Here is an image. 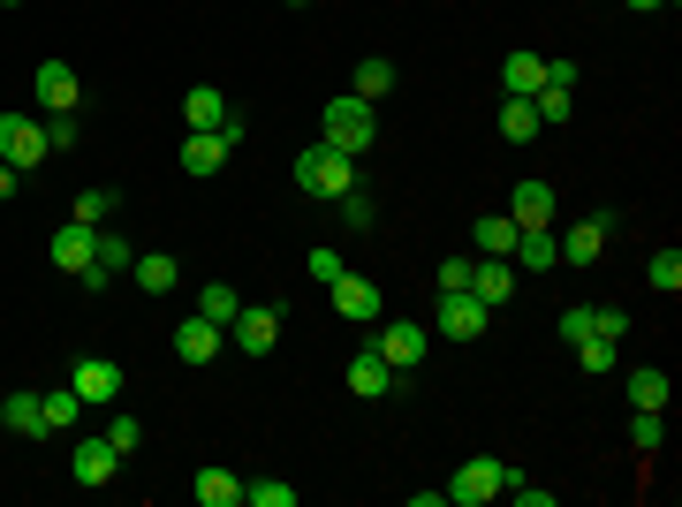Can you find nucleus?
<instances>
[{
	"label": "nucleus",
	"instance_id": "obj_1",
	"mask_svg": "<svg viewBox=\"0 0 682 507\" xmlns=\"http://www.w3.org/2000/svg\"><path fill=\"white\" fill-rule=\"evenodd\" d=\"M319 144H334V152H349V159H364L372 152V136H380V122H372V99H356V91H341V99H327V114H319Z\"/></svg>",
	"mask_w": 682,
	"mask_h": 507
},
{
	"label": "nucleus",
	"instance_id": "obj_2",
	"mask_svg": "<svg viewBox=\"0 0 682 507\" xmlns=\"http://www.w3.org/2000/svg\"><path fill=\"white\" fill-rule=\"evenodd\" d=\"M296 183H304V197H327L334 205L341 190H356V159L334 152V144H304L296 152Z\"/></svg>",
	"mask_w": 682,
	"mask_h": 507
},
{
	"label": "nucleus",
	"instance_id": "obj_3",
	"mask_svg": "<svg viewBox=\"0 0 682 507\" xmlns=\"http://www.w3.org/2000/svg\"><path fill=\"white\" fill-rule=\"evenodd\" d=\"M501 485H508V462L471 454V462L448 477V507H485V500H501Z\"/></svg>",
	"mask_w": 682,
	"mask_h": 507
},
{
	"label": "nucleus",
	"instance_id": "obj_4",
	"mask_svg": "<svg viewBox=\"0 0 682 507\" xmlns=\"http://www.w3.org/2000/svg\"><path fill=\"white\" fill-rule=\"evenodd\" d=\"M54 144H46V122H23V114H0V159L15 167V175H31L38 159H46Z\"/></svg>",
	"mask_w": 682,
	"mask_h": 507
},
{
	"label": "nucleus",
	"instance_id": "obj_5",
	"mask_svg": "<svg viewBox=\"0 0 682 507\" xmlns=\"http://www.w3.org/2000/svg\"><path fill=\"white\" fill-rule=\"evenodd\" d=\"M228 341H235L243 356H266L273 341H280V311H273V304H243V311L228 318Z\"/></svg>",
	"mask_w": 682,
	"mask_h": 507
},
{
	"label": "nucleus",
	"instance_id": "obj_6",
	"mask_svg": "<svg viewBox=\"0 0 682 507\" xmlns=\"http://www.w3.org/2000/svg\"><path fill=\"white\" fill-rule=\"evenodd\" d=\"M31 91H38L46 114H76V107H84V84H76V68H68V62H38Z\"/></svg>",
	"mask_w": 682,
	"mask_h": 507
},
{
	"label": "nucleus",
	"instance_id": "obj_7",
	"mask_svg": "<svg viewBox=\"0 0 682 507\" xmlns=\"http://www.w3.org/2000/svg\"><path fill=\"white\" fill-rule=\"evenodd\" d=\"M68 386L84 394V409H107V401H122V364H107V356H84V364L68 372Z\"/></svg>",
	"mask_w": 682,
	"mask_h": 507
},
{
	"label": "nucleus",
	"instance_id": "obj_8",
	"mask_svg": "<svg viewBox=\"0 0 682 507\" xmlns=\"http://www.w3.org/2000/svg\"><path fill=\"white\" fill-rule=\"evenodd\" d=\"M327 296H334V311H341V318H356V326H380V311H387V296H380L364 273H341Z\"/></svg>",
	"mask_w": 682,
	"mask_h": 507
},
{
	"label": "nucleus",
	"instance_id": "obj_9",
	"mask_svg": "<svg viewBox=\"0 0 682 507\" xmlns=\"http://www.w3.org/2000/svg\"><path fill=\"white\" fill-rule=\"evenodd\" d=\"M91 251H99V228H84V220H62V228H54V243H46L54 273H84Z\"/></svg>",
	"mask_w": 682,
	"mask_h": 507
},
{
	"label": "nucleus",
	"instance_id": "obj_10",
	"mask_svg": "<svg viewBox=\"0 0 682 507\" xmlns=\"http://www.w3.org/2000/svg\"><path fill=\"white\" fill-rule=\"evenodd\" d=\"M341 379H349V394H356V401H380V394H395V379H403V372H395L380 349H364V356H349V372H341Z\"/></svg>",
	"mask_w": 682,
	"mask_h": 507
},
{
	"label": "nucleus",
	"instance_id": "obj_11",
	"mask_svg": "<svg viewBox=\"0 0 682 507\" xmlns=\"http://www.w3.org/2000/svg\"><path fill=\"white\" fill-rule=\"evenodd\" d=\"M485 318H493V304H477L471 288H463V296H440V333H448V341H477Z\"/></svg>",
	"mask_w": 682,
	"mask_h": 507
},
{
	"label": "nucleus",
	"instance_id": "obj_12",
	"mask_svg": "<svg viewBox=\"0 0 682 507\" xmlns=\"http://www.w3.org/2000/svg\"><path fill=\"white\" fill-rule=\"evenodd\" d=\"M220 341H228V326H212V318H198V311L175 326V356H183V364H212Z\"/></svg>",
	"mask_w": 682,
	"mask_h": 507
},
{
	"label": "nucleus",
	"instance_id": "obj_13",
	"mask_svg": "<svg viewBox=\"0 0 682 507\" xmlns=\"http://www.w3.org/2000/svg\"><path fill=\"white\" fill-rule=\"evenodd\" d=\"M68 470H76V485H114L122 454L107 447V432H99V440H76V454H68Z\"/></svg>",
	"mask_w": 682,
	"mask_h": 507
},
{
	"label": "nucleus",
	"instance_id": "obj_14",
	"mask_svg": "<svg viewBox=\"0 0 682 507\" xmlns=\"http://www.w3.org/2000/svg\"><path fill=\"white\" fill-rule=\"evenodd\" d=\"M228 152H235V144H228L220 129H183V167H190V175H220Z\"/></svg>",
	"mask_w": 682,
	"mask_h": 507
},
{
	"label": "nucleus",
	"instance_id": "obj_15",
	"mask_svg": "<svg viewBox=\"0 0 682 507\" xmlns=\"http://www.w3.org/2000/svg\"><path fill=\"white\" fill-rule=\"evenodd\" d=\"M553 243H561V265H600V257H607V220L592 212V220H576L569 235H553Z\"/></svg>",
	"mask_w": 682,
	"mask_h": 507
},
{
	"label": "nucleus",
	"instance_id": "obj_16",
	"mask_svg": "<svg viewBox=\"0 0 682 507\" xmlns=\"http://www.w3.org/2000/svg\"><path fill=\"white\" fill-rule=\"evenodd\" d=\"M380 356H387L395 372L425 364V326H409V318H387V326H380Z\"/></svg>",
	"mask_w": 682,
	"mask_h": 507
},
{
	"label": "nucleus",
	"instance_id": "obj_17",
	"mask_svg": "<svg viewBox=\"0 0 682 507\" xmlns=\"http://www.w3.org/2000/svg\"><path fill=\"white\" fill-rule=\"evenodd\" d=\"M508 220L516 228H553V183H516L508 190Z\"/></svg>",
	"mask_w": 682,
	"mask_h": 507
},
{
	"label": "nucleus",
	"instance_id": "obj_18",
	"mask_svg": "<svg viewBox=\"0 0 682 507\" xmlns=\"http://www.w3.org/2000/svg\"><path fill=\"white\" fill-rule=\"evenodd\" d=\"M471 296L477 304H508L516 296V265L508 257H471Z\"/></svg>",
	"mask_w": 682,
	"mask_h": 507
},
{
	"label": "nucleus",
	"instance_id": "obj_19",
	"mask_svg": "<svg viewBox=\"0 0 682 507\" xmlns=\"http://www.w3.org/2000/svg\"><path fill=\"white\" fill-rule=\"evenodd\" d=\"M508 265H516V273H553V265H561L553 228H524V235H516V251H508Z\"/></svg>",
	"mask_w": 682,
	"mask_h": 507
},
{
	"label": "nucleus",
	"instance_id": "obj_20",
	"mask_svg": "<svg viewBox=\"0 0 682 507\" xmlns=\"http://www.w3.org/2000/svg\"><path fill=\"white\" fill-rule=\"evenodd\" d=\"M539 84H546V54H508L501 62V91L508 99H539Z\"/></svg>",
	"mask_w": 682,
	"mask_h": 507
},
{
	"label": "nucleus",
	"instance_id": "obj_21",
	"mask_svg": "<svg viewBox=\"0 0 682 507\" xmlns=\"http://www.w3.org/2000/svg\"><path fill=\"white\" fill-rule=\"evenodd\" d=\"M516 235H524V228H516V220H508V212H477V257H508L516 251Z\"/></svg>",
	"mask_w": 682,
	"mask_h": 507
},
{
	"label": "nucleus",
	"instance_id": "obj_22",
	"mask_svg": "<svg viewBox=\"0 0 682 507\" xmlns=\"http://www.w3.org/2000/svg\"><path fill=\"white\" fill-rule=\"evenodd\" d=\"M190 493H198L205 507H243V477L212 462V470H198V485H190Z\"/></svg>",
	"mask_w": 682,
	"mask_h": 507
},
{
	"label": "nucleus",
	"instance_id": "obj_23",
	"mask_svg": "<svg viewBox=\"0 0 682 507\" xmlns=\"http://www.w3.org/2000/svg\"><path fill=\"white\" fill-rule=\"evenodd\" d=\"M220 122H228V99H220L212 84L183 91V129H220Z\"/></svg>",
	"mask_w": 682,
	"mask_h": 507
},
{
	"label": "nucleus",
	"instance_id": "obj_24",
	"mask_svg": "<svg viewBox=\"0 0 682 507\" xmlns=\"http://www.w3.org/2000/svg\"><path fill=\"white\" fill-rule=\"evenodd\" d=\"M130 280L144 288V296H167V288H175V257H167V251H136Z\"/></svg>",
	"mask_w": 682,
	"mask_h": 507
},
{
	"label": "nucleus",
	"instance_id": "obj_25",
	"mask_svg": "<svg viewBox=\"0 0 682 507\" xmlns=\"http://www.w3.org/2000/svg\"><path fill=\"white\" fill-rule=\"evenodd\" d=\"M539 107H531V99H501V136H508V144H531V136H539Z\"/></svg>",
	"mask_w": 682,
	"mask_h": 507
},
{
	"label": "nucleus",
	"instance_id": "obj_26",
	"mask_svg": "<svg viewBox=\"0 0 682 507\" xmlns=\"http://www.w3.org/2000/svg\"><path fill=\"white\" fill-rule=\"evenodd\" d=\"M629 409H668V372H660V364L629 372Z\"/></svg>",
	"mask_w": 682,
	"mask_h": 507
},
{
	"label": "nucleus",
	"instance_id": "obj_27",
	"mask_svg": "<svg viewBox=\"0 0 682 507\" xmlns=\"http://www.w3.org/2000/svg\"><path fill=\"white\" fill-rule=\"evenodd\" d=\"M38 417H46V432H62V425H76V417H84V394H76V386L38 394Z\"/></svg>",
	"mask_w": 682,
	"mask_h": 507
},
{
	"label": "nucleus",
	"instance_id": "obj_28",
	"mask_svg": "<svg viewBox=\"0 0 682 507\" xmlns=\"http://www.w3.org/2000/svg\"><path fill=\"white\" fill-rule=\"evenodd\" d=\"M0 417H8V432H23V440H38V432H46L38 394H8V401H0Z\"/></svg>",
	"mask_w": 682,
	"mask_h": 507
},
{
	"label": "nucleus",
	"instance_id": "obj_29",
	"mask_svg": "<svg viewBox=\"0 0 682 507\" xmlns=\"http://www.w3.org/2000/svg\"><path fill=\"white\" fill-rule=\"evenodd\" d=\"M91 265H99V273H114V280L136 265V251L122 243V228H99V251H91Z\"/></svg>",
	"mask_w": 682,
	"mask_h": 507
},
{
	"label": "nucleus",
	"instance_id": "obj_30",
	"mask_svg": "<svg viewBox=\"0 0 682 507\" xmlns=\"http://www.w3.org/2000/svg\"><path fill=\"white\" fill-rule=\"evenodd\" d=\"M349 91H356V99H372V107H380V99H387V91H395V62H356V84H349Z\"/></svg>",
	"mask_w": 682,
	"mask_h": 507
},
{
	"label": "nucleus",
	"instance_id": "obj_31",
	"mask_svg": "<svg viewBox=\"0 0 682 507\" xmlns=\"http://www.w3.org/2000/svg\"><path fill=\"white\" fill-rule=\"evenodd\" d=\"M243 311V296H235V288H228V280H212V288H205L198 296V318H212V326H228V318Z\"/></svg>",
	"mask_w": 682,
	"mask_h": 507
},
{
	"label": "nucleus",
	"instance_id": "obj_32",
	"mask_svg": "<svg viewBox=\"0 0 682 507\" xmlns=\"http://www.w3.org/2000/svg\"><path fill=\"white\" fill-rule=\"evenodd\" d=\"M645 280H652L660 296H675V288H682V251H675V243H668V251H660L652 265H645Z\"/></svg>",
	"mask_w": 682,
	"mask_h": 507
},
{
	"label": "nucleus",
	"instance_id": "obj_33",
	"mask_svg": "<svg viewBox=\"0 0 682 507\" xmlns=\"http://www.w3.org/2000/svg\"><path fill=\"white\" fill-rule=\"evenodd\" d=\"M68 220H84V228H107V220H114V190H84Z\"/></svg>",
	"mask_w": 682,
	"mask_h": 507
},
{
	"label": "nucleus",
	"instance_id": "obj_34",
	"mask_svg": "<svg viewBox=\"0 0 682 507\" xmlns=\"http://www.w3.org/2000/svg\"><path fill=\"white\" fill-rule=\"evenodd\" d=\"M531 107H539V122H569V114H576V91H561V84H539V99H531Z\"/></svg>",
	"mask_w": 682,
	"mask_h": 507
},
{
	"label": "nucleus",
	"instance_id": "obj_35",
	"mask_svg": "<svg viewBox=\"0 0 682 507\" xmlns=\"http://www.w3.org/2000/svg\"><path fill=\"white\" fill-rule=\"evenodd\" d=\"M243 500H251V507H296V485H280V477H258V485H243Z\"/></svg>",
	"mask_w": 682,
	"mask_h": 507
},
{
	"label": "nucleus",
	"instance_id": "obj_36",
	"mask_svg": "<svg viewBox=\"0 0 682 507\" xmlns=\"http://www.w3.org/2000/svg\"><path fill=\"white\" fill-rule=\"evenodd\" d=\"M614 364V341L607 333H584V341H576V372H607Z\"/></svg>",
	"mask_w": 682,
	"mask_h": 507
},
{
	"label": "nucleus",
	"instance_id": "obj_37",
	"mask_svg": "<svg viewBox=\"0 0 682 507\" xmlns=\"http://www.w3.org/2000/svg\"><path fill=\"white\" fill-rule=\"evenodd\" d=\"M660 425H668V409H637V417H629V447L652 454V447H660Z\"/></svg>",
	"mask_w": 682,
	"mask_h": 507
},
{
	"label": "nucleus",
	"instance_id": "obj_38",
	"mask_svg": "<svg viewBox=\"0 0 682 507\" xmlns=\"http://www.w3.org/2000/svg\"><path fill=\"white\" fill-rule=\"evenodd\" d=\"M334 212H341V228H372V197H364V190H341Z\"/></svg>",
	"mask_w": 682,
	"mask_h": 507
},
{
	"label": "nucleus",
	"instance_id": "obj_39",
	"mask_svg": "<svg viewBox=\"0 0 682 507\" xmlns=\"http://www.w3.org/2000/svg\"><path fill=\"white\" fill-rule=\"evenodd\" d=\"M136 440H144L136 417H114V425H107V447H114V454H136Z\"/></svg>",
	"mask_w": 682,
	"mask_h": 507
},
{
	"label": "nucleus",
	"instance_id": "obj_40",
	"mask_svg": "<svg viewBox=\"0 0 682 507\" xmlns=\"http://www.w3.org/2000/svg\"><path fill=\"white\" fill-rule=\"evenodd\" d=\"M584 333H592V304H569V311H561V341H569V349H576V341H584Z\"/></svg>",
	"mask_w": 682,
	"mask_h": 507
},
{
	"label": "nucleus",
	"instance_id": "obj_41",
	"mask_svg": "<svg viewBox=\"0 0 682 507\" xmlns=\"http://www.w3.org/2000/svg\"><path fill=\"white\" fill-rule=\"evenodd\" d=\"M463 288H471V257H448L440 265V296H463Z\"/></svg>",
	"mask_w": 682,
	"mask_h": 507
},
{
	"label": "nucleus",
	"instance_id": "obj_42",
	"mask_svg": "<svg viewBox=\"0 0 682 507\" xmlns=\"http://www.w3.org/2000/svg\"><path fill=\"white\" fill-rule=\"evenodd\" d=\"M341 273H349V265H341V251H311V280H319V288H334Z\"/></svg>",
	"mask_w": 682,
	"mask_h": 507
},
{
	"label": "nucleus",
	"instance_id": "obj_43",
	"mask_svg": "<svg viewBox=\"0 0 682 507\" xmlns=\"http://www.w3.org/2000/svg\"><path fill=\"white\" fill-rule=\"evenodd\" d=\"M592 333H607V341H622V333H629V311H614V304H600V311H592Z\"/></svg>",
	"mask_w": 682,
	"mask_h": 507
},
{
	"label": "nucleus",
	"instance_id": "obj_44",
	"mask_svg": "<svg viewBox=\"0 0 682 507\" xmlns=\"http://www.w3.org/2000/svg\"><path fill=\"white\" fill-rule=\"evenodd\" d=\"M46 144H54V152H68V144H76V122H68V114H54V122H46Z\"/></svg>",
	"mask_w": 682,
	"mask_h": 507
},
{
	"label": "nucleus",
	"instance_id": "obj_45",
	"mask_svg": "<svg viewBox=\"0 0 682 507\" xmlns=\"http://www.w3.org/2000/svg\"><path fill=\"white\" fill-rule=\"evenodd\" d=\"M23 190V175H15V167H8V159H0V205H8V197Z\"/></svg>",
	"mask_w": 682,
	"mask_h": 507
},
{
	"label": "nucleus",
	"instance_id": "obj_46",
	"mask_svg": "<svg viewBox=\"0 0 682 507\" xmlns=\"http://www.w3.org/2000/svg\"><path fill=\"white\" fill-rule=\"evenodd\" d=\"M622 8H660V0H622Z\"/></svg>",
	"mask_w": 682,
	"mask_h": 507
},
{
	"label": "nucleus",
	"instance_id": "obj_47",
	"mask_svg": "<svg viewBox=\"0 0 682 507\" xmlns=\"http://www.w3.org/2000/svg\"><path fill=\"white\" fill-rule=\"evenodd\" d=\"M0 8H15V0H0Z\"/></svg>",
	"mask_w": 682,
	"mask_h": 507
}]
</instances>
